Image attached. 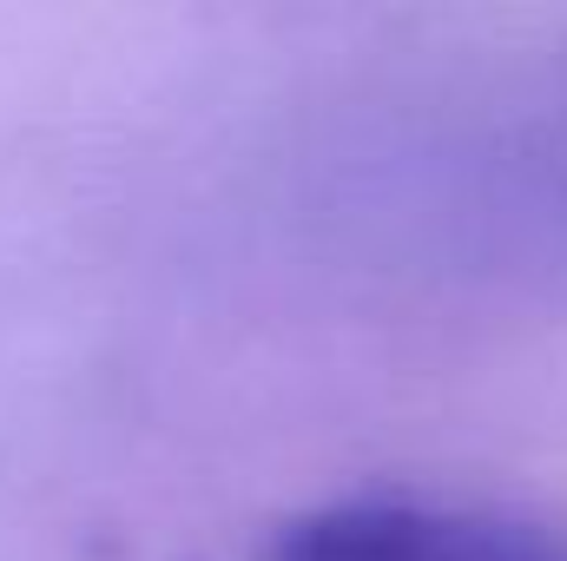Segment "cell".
Listing matches in <instances>:
<instances>
[{"label":"cell","mask_w":567,"mask_h":561,"mask_svg":"<svg viewBox=\"0 0 567 561\" xmlns=\"http://www.w3.org/2000/svg\"><path fill=\"white\" fill-rule=\"evenodd\" d=\"M251 561H567V536L495 502L357 489L278 522Z\"/></svg>","instance_id":"1"}]
</instances>
